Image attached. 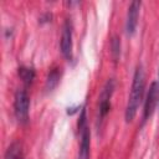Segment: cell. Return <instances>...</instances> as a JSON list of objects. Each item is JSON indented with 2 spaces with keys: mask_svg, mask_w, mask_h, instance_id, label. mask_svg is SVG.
<instances>
[{
  "mask_svg": "<svg viewBox=\"0 0 159 159\" xmlns=\"http://www.w3.org/2000/svg\"><path fill=\"white\" fill-rule=\"evenodd\" d=\"M144 88H145V76H144V70L142 65H138L135 67L134 75H133V82L130 87V93L128 97V102L125 106V120L132 122L138 112V108L143 101L144 96Z\"/></svg>",
  "mask_w": 159,
  "mask_h": 159,
  "instance_id": "6da1fadb",
  "label": "cell"
},
{
  "mask_svg": "<svg viewBox=\"0 0 159 159\" xmlns=\"http://www.w3.org/2000/svg\"><path fill=\"white\" fill-rule=\"evenodd\" d=\"M78 130H80V149L78 159H89L91 154V132L87 124V112L83 108L78 119Z\"/></svg>",
  "mask_w": 159,
  "mask_h": 159,
  "instance_id": "7a4b0ae2",
  "label": "cell"
},
{
  "mask_svg": "<svg viewBox=\"0 0 159 159\" xmlns=\"http://www.w3.org/2000/svg\"><path fill=\"white\" fill-rule=\"evenodd\" d=\"M29 111H30V98L26 89H17L14 97V113L15 118L20 124L29 122Z\"/></svg>",
  "mask_w": 159,
  "mask_h": 159,
  "instance_id": "3957f363",
  "label": "cell"
},
{
  "mask_svg": "<svg viewBox=\"0 0 159 159\" xmlns=\"http://www.w3.org/2000/svg\"><path fill=\"white\" fill-rule=\"evenodd\" d=\"M114 87H116L114 80L109 78L104 83V86L101 91V94H99V98H98V120H103L104 117L109 112L111 98H112V94L114 92Z\"/></svg>",
  "mask_w": 159,
  "mask_h": 159,
  "instance_id": "277c9868",
  "label": "cell"
},
{
  "mask_svg": "<svg viewBox=\"0 0 159 159\" xmlns=\"http://www.w3.org/2000/svg\"><path fill=\"white\" fill-rule=\"evenodd\" d=\"M159 102V82H152L149 89L145 96L144 101V109H143V119L147 120L154 112L157 104Z\"/></svg>",
  "mask_w": 159,
  "mask_h": 159,
  "instance_id": "5b68a950",
  "label": "cell"
},
{
  "mask_svg": "<svg viewBox=\"0 0 159 159\" xmlns=\"http://www.w3.org/2000/svg\"><path fill=\"white\" fill-rule=\"evenodd\" d=\"M61 52L65 58L71 60L72 57V25L70 20H66L62 26L61 40H60Z\"/></svg>",
  "mask_w": 159,
  "mask_h": 159,
  "instance_id": "8992f818",
  "label": "cell"
},
{
  "mask_svg": "<svg viewBox=\"0 0 159 159\" xmlns=\"http://www.w3.org/2000/svg\"><path fill=\"white\" fill-rule=\"evenodd\" d=\"M140 1H132L128 6L127 17H125V32L127 35L132 36L135 32L138 19H139V10H140Z\"/></svg>",
  "mask_w": 159,
  "mask_h": 159,
  "instance_id": "52a82bcc",
  "label": "cell"
},
{
  "mask_svg": "<svg viewBox=\"0 0 159 159\" xmlns=\"http://www.w3.org/2000/svg\"><path fill=\"white\" fill-rule=\"evenodd\" d=\"M4 159H24V148L19 140H14L5 150Z\"/></svg>",
  "mask_w": 159,
  "mask_h": 159,
  "instance_id": "ba28073f",
  "label": "cell"
},
{
  "mask_svg": "<svg viewBox=\"0 0 159 159\" xmlns=\"http://www.w3.org/2000/svg\"><path fill=\"white\" fill-rule=\"evenodd\" d=\"M60 76H61L60 68H52V70L48 72L47 78H46V84H45V87H46L47 91H52V89L58 84V82H60Z\"/></svg>",
  "mask_w": 159,
  "mask_h": 159,
  "instance_id": "9c48e42d",
  "label": "cell"
},
{
  "mask_svg": "<svg viewBox=\"0 0 159 159\" xmlns=\"http://www.w3.org/2000/svg\"><path fill=\"white\" fill-rule=\"evenodd\" d=\"M19 76H20V78L22 80V82L25 84H30L35 78V71L32 68H30V67L21 66L19 68Z\"/></svg>",
  "mask_w": 159,
  "mask_h": 159,
  "instance_id": "30bf717a",
  "label": "cell"
},
{
  "mask_svg": "<svg viewBox=\"0 0 159 159\" xmlns=\"http://www.w3.org/2000/svg\"><path fill=\"white\" fill-rule=\"evenodd\" d=\"M111 48H112L113 58H114V61H117L119 57V53H120V41H119L118 36H113V39L111 41Z\"/></svg>",
  "mask_w": 159,
  "mask_h": 159,
  "instance_id": "8fae6325",
  "label": "cell"
},
{
  "mask_svg": "<svg viewBox=\"0 0 159 159\" xmlns=\"http://www.w3.org/2000/svg\"><path fill=\"white\" fill-rule=\"evenodd\" d=\"M158 77H159V71H158Z\"/></svg>",
  "mask_w": 159,
  "mask_h": 159,
  "instance_id": "7c38bea8",
  "label": "cell"
}]
</instances>
